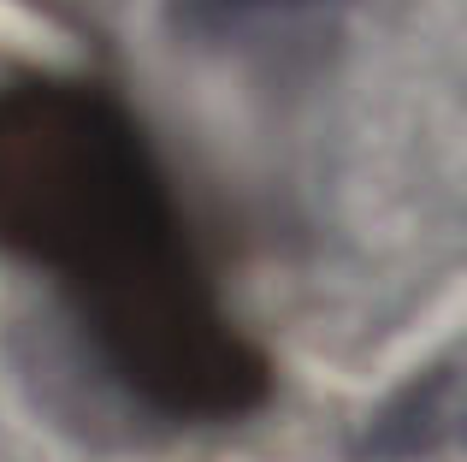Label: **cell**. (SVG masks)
<instances>
[{"label": "cell", "instance_id": "6da1fadb", "mask_svg": "<svg viewBox=\"0 0 467 462\" xmlns=\"http://www.w3.org/2000/svg\"><path fill=\"white\" fill-rule=\"evenodd\" d=\"M0 261L54 285L89 373L160 433L273 404V356L231 314L137 107L101 78L0 83Z\"/></svg>", "mask_w": 467, "mask_h": 462}, {"label": "cell", "instance_id": "7a4b0ae2", "mask_svg": "<svg viewBox=\"0 0 467 462\" xmlns=\"http://www.w3.org/2000/svg\"><path fill=\"white\" fill-rule=\"evenodd\" d=\"M349 0H166L178 42L225 59H254L266 71L302 78L337 42Z\"/></svg>", "mask_w": 467, "mask_h": 462}, {"label": "cell", "instance_id": "3957f363", "mask_svg": "<svg viewBox=\"0 0 467 462\" xmlns=\"http://www.w3.org/2000/svg\"><path fill=\"white\" fill-rule=\"evenodd\" d=\"M462 421V380L456 362H438L432 373L409 380L361 433V457L367 462H414V457H438L456 439Z\"/></svg>", "mask_w": 467, "mask_h": 462}]
</instances>
